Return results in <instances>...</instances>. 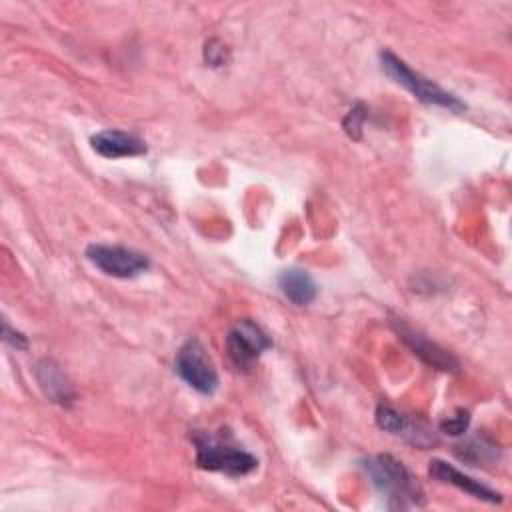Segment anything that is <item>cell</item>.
<instances>
[{
	"mask_svg": "<svg viewBox=\"0 0 512 512\" xmlns=\"http://www.w3.org/2000/svg\"><path fill=\"white\" fill-rule=\"evenodd\" d=\"M86 258L102 274L120 280L136 278L150 268V260L146 254L118 244H90L86 248Z\"/></svg>",
	"mask_w": 512,
	"mask_h": 512,
	"instance_id": "cell-5",
	"label": "cell"
},
{
	"mask_svg": "<svg viewBox=\"0 0 512 512\" xmlns=\"http://www.w3.org/2000/svg\"><path fill=\"white\" fill-rule=\"evenodd\" d=\"M36 372V380L42 388V392L56 404L62 406H70L74 400V392L64 376V372L60 370V366L52 360H40L34 368Z\"/></svg>",
	"mask_w": 512,
	"mask_h": 512,
	"instance_id": "cell-11",
	"label": "cell"
},
{
	"mask_svg": "<svg viewBox=\"0 0 512 512\" xmlns=\"http://www.w3.org/2000/svg\"><path fill=\"white\" fill-rule=\"evenodd\" d=\"M374 418H376V424L380 430L390 432L394 436H402L406 442H410L414 446L428 448V446L436 444L434 434L424 424L406 416L404 412L396 410L390 404H378Z\"/></svg>",
	"mask_w": 512,
	"mask_h": 512,
	"instance_id": "cell-7",
	"label": "cell"
},
{
	"mask_svg": "<svg viewBox=\"0 0 512 512\" xmlns=\"http://www.w3.org/2000/svg\"><path fill=\"white\" fill-rule=\"evenodd\" d=\"M468 424H470V416L466 410H458L456 416H450L446 420L440 422V430L444 434H450V436H460L468 430Z\"/></svg>",
	"mask_w": 512,
	"mask_h": 512,
	"instance_id": "cell-15",
	"label": "cell"
},
{
	"mask_svg": "<svg viewBox=\"0 0 512 512\" xmlns=\"http://www.w3.org/2000/svg\"><path fill=\"white\" fill-rule=\"evenodd\" d=\"M396 334L404 340V344L428 366L442 370V372H452L458 368V360L444 348H440L436 342L428 340L424 334H420L418 330L410 328L404 322H396L394 324Z\"/></svg>",
	"mask_w": 512,
	"mask_h": 512,
	"instance_id": "cell-8",
	"label": "cell"
},
{
	"mask_svg": "<svg viewBox=\"0 0 512 512\" xmlns=\"http://www.w3.org/2000/svg\"><path fill=\"white\" fill-rule=\"evenodd\" d=\"M174 372L196 392L214 394L218 388L216 368L198 338H188L176 352Z\"/></svg>",
	"mask_w": 512,
	"mask_h": 512,
	"instance_id": "cell-4",
	"label": "cell"
},
{
	"mask_svg": "<svg viewBox=\"0 0 512 512\" xmlns=\"http://www.w3.org/2000/svg\"><path fill=\"white\" fill-rule=\"evenodd\" d=\"M224 46H218V48H214V40H210L208 44H206V48H204V56H206V62L210 64V66H222L224 62H226V56H224Z\"/></svg>",
	"mask_w": 512,
	"mask_h": 512,
	"instance_id": "cell-17",
	"label": "cell"
},
{
	"mask_svg": "<svg viewBox=\"0 0 512 512\" xmlns=\"http://www.w3.org/2000/svg\"><path fill=\"white\" fill-rule=\"evenodd\" d=\"M2 328H4V342H6V344H10V346L16 348V350H26L28 340H26V336H24L22 332L12 330L10 324H8V320H4Z\"/></svg>",
	"mask_w": 512,
	"mask_h": 512,
	"instance_id": "cell-16",
	"label": "cell"
},
{
	"mask_svg": "<svg viewBox=\"0 0 512 512\" xmlns=\"http://www.w3.org/2000/svg\"><path fill=\"white\" fill-rule=\"evenodd\" d=\"M462 450H456V454L462 458V460H468L472 464L476 462H484L488 460L490 456L496 454V448L492 444H488L486 440L482 438H476V440H470L466 446H458Z\"/></svg>",
	"mask_w": 512,
	"mask_h": 512,
	"instance_id": "cell-13",
	"label": "cell"
},
{
	"mask_svg": "<svg viewBox=\"0 0 512 512\" xmlns=\"http://www.w3.org/2000/svg\"><path fill=\"white\" fill-rule=\"evenodd\" d=\"M380 64H382V70L396 84L404 86L420 102L432 104V106H440V108H448V110H454V112L466 110V104L458 96H454L452 92L444 90L442 86H438L430 78L422 76L420 72H414L404 60H400L390 50H382L380 52Z\"/></svg>",
	"mask_w": 512,
	"mask_h": 512,
	"instance_id": "cell-3",
	"label": "cell"
},
{
	"mask_svg": "<svg viewBox=\"0 0 512 512\" xmlns=\"http://www.w3.org/2000/svg\"><path fill=\"white\" fill-rule=\"evenodd\" d=\"M364 470L390 508L406 510L424 506V490L412 472L392 454H374L364 460Z\"/></svg>",
	"mask_w": 512,
	"mask_h": 512,
	"instance_id": "cell-1",
	"label": "cell"
},
{
	"mask_svg": "<svg viewBox=\"0 0 512 512\" xmlns=\"http://www.w3.org/2000/svg\"><path fill=\"white\" fill-rule=\"evenodd\" d=\"M280 292L296 306H308L316 294V282L304 268H286L278 274Z\"/></svg>",
	"mask_w": 512,
	"mask_h": 512,
	"instance_id": "cell-12",
	"label": "cell"
},
{
	"mask_svg": "<svg viewBox=\"0 0 512 512\" xmlns=\"http://www.w3.org/2000/svg\"><path fill=\"white\" fill-rule=\"evenodd\" d=\"M270 346L268 334L248 318L238 320L226 334V352L238 370H250Z\"/></svg>",
	"mask_w": 512,
	"mask_h": 512,
	"instance_id": "cell-6",
	"label": "cell"
},
{
	"mask_svg": "<svg viewBox=\"0 0 512 512\" xmlns=\"http://www.w3.org/2000/svg\"><path fill=\"white\" fill-rule=\"evenodd\" d=\"M366 118H368V106H366L364 102H358L356 106H352V110H350V112L344 116V120H342L344 132H346L350 138L358 140V138L362 136V124H364Z\"/></svg>",
	"mask_w": 512,
	"mask_h": 512,
	"instance_id": "cell-14",
	"label": "cell"
},
{
	"mask_svg": "<svg viewBox=\"0 0 512 512\" xmlns=\"http://www.w3.org/2000/svg\"><path fill=\"white\" fill-rule=\"evenodd\" d=\"M92 150L102 158H126V156H142L146 154V144L142 138L122 132V130H102L90 138Z\"/></svg>",
	"mask_w": 512,
	"mask_h": 512,
	"instance_id": "cell-9",
	"label": "cell"
},
{
	"mask_svg": "<svg viewBox=\"0 0 512 512\" xmlns=\"http://www.w3.org/2000/svg\"><path fill=\"white\" fill-rule=\"evenodd\" d=\"M430 476L436 478V480H440V482L452 484V486L464 490L466 494H470V496H474V498H478V500H484V502H490V504L502 502L500 492H496V490H492V488L480 484L478 480H474V478L462 474L460 470H456L452 464H448V462H444V460H438V458H436V460L430 462Z\"/></svg>",
	"mask_w": 512,
	"mask_h": 512,
	"instance_id": "cell-10",
	"label": "cell"
},
{
	"mask_svg": "<svg viewBox=\"0 0 512 512\" xmlns=\"http://www.w3.org/2000/svg\"><path fill=\"white\" fill-rule=\"evenodd\" d=\"M196 464L202 470L224 472L228 476H246L258 468V458L240 448L228 436L196 434Z\"/></svg>",
	"mask_w": 512,
	"mask_h": 512,
	"instance_id": "cell-2",
	"label": "cell"
}]
</instances>
